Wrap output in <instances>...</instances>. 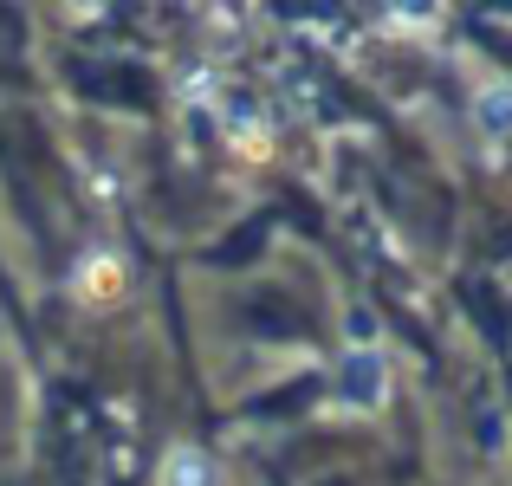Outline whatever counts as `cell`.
<instances>
[{"mask_svg": "<svg viewBox=\"0 0 512 486\" xmlns=\"http://www.w3.org/2000/svg\"><path fill=\"white\" fill-rule=\"evenodd\" d=\"M78 292H91L98 305H111L117 292H124V266H117L111 253H85V266H78Z\"/></svg>", "mask_w": 512, "mask_h": 486, "instance_id": "cell-2", "label": "cell"}, {"mask_svg": "<svg viewBox=\"0 0 512 486\" xmlns=\"http://www.w3.org/2000/svg\"><path fill=\"white\" fill-rule=\"evenodd\" d=\"M338 402H350V409H383L389 402L383 350H350V357L338 363Z\"/></svg>", "mask_w": 512, "mask_h": 486, "instance_id": "cell-1", "label": "cell"}, {"mask_svg": "<svg viewBox=\"0 0 512 486\" xmlns=\"http://www.w3.org/2000/svg\"><path fill=\"white\" fill-rule=\"evenodd\" d=\"M163 486H214V467L201 448H175L163 461Z\"/></svg>", "mask_w": 512, "mask_h": 486, "instance_id": "cell-3", "label": "cell"}, {"mask_svg": "<svg viewBox=\"0 0 512 486\" xmlns=\"http://www.w3.org/2000/svg\"><path fill=\"white\" fill-rule=\"evenodd\" d=\"M474 117H480L487 137H506V130H512V85H487L474 98Z\"/></svg>", "mask_w": 512, "mask_h": 486, "instance_id": "cell-4", "label": "cell"}]
</instances>
